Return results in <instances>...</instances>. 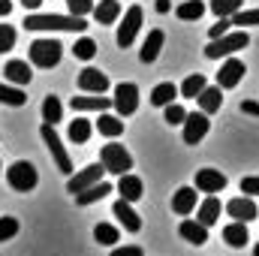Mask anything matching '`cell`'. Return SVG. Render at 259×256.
<instances>
[{"mask_svg": "<svg viewBox=\"0 0 259 256\" xmlns=\"http://www.w3.org/2000/svg\"><path fill=\"white\" fill-rule=\"evenodd\" d=\"M91 133H94V124L91 121H84V118H75V121H69V142H75V145H84L88 139H91Z\"/></svg>", "mask_w": 259, "mask_h": 256, "instance_id": "30", "label": "cell"}, {"mask_svg": "<svg viewBox=\"0 0 259 256\" xmlns=\"http://www.w3.org/2000/svg\"><path fill=\"white\" fill-rule=\"evenodd\" d=\"M112 100H115V112L121 118H127V115H133L139 109V88L133 81H121V84H115V97Z\"/></svg>", "mask_w": 259, "mask_h": 256, "instance_id": "7", "label": "cell"}, {"mask_svg": "<svg viewBox=\"0 0 259 256\" xmlns=\"http://www.w3.org/2000/svg\"><path fill=\"white\" fill-rule=\"evenodd\" d=\"M181 94V88H175L172 81H163V84H157L154 91H151V106H157V109H166L169 103H175V97Z\"/></svg>", "mask_w": 259, "mask_h": 256, "instance_id": "26", "label": "cell"}, {"mask_svg": "<svg viewBox=\"0 0 259 256\" xmlns=\"http://www.w3.org/2000/svg\"><path fill=\"white\" fill-rule=\"evenodd\" d=\"M72 55H75L78 61H94V55H97V42H94L91 36H81V39H75Z\"/></svg>", "mask_w": 259, "mask_h": 256, "instance_id": "36", "label": "cell"}, {"mask_svg": "<svg viewBox=\"0 0 259 256\" xmlns=\"http://www.w3.org/2000/svg\"><path fill=\"white\" fill-rule=\"evenodd\" d=\"M196 103H199V109H202L205 115L220 112V106H223V88H220V84H217V88H205V91L196 97Z\"/></svg>", "mask_w": 259, "mask_h": 256, "instance_id": "23", "label": "cell"}, {"mask_svg": "<svg viewBox=\"0 0 259 256\" xmlns=\"http://www.w3.org/2000/svg\"><path fill=\"white\" fill-rule=\"evenodd\" d=\"M226 187V175L220 169H199L196 172V190L199 193H220Z\"/></svg>", "mask_w": 259, "mask_h": 256, "instance_id": "14", "label": "cell"}, {"mask_svg": "<svg viewBox=\"0 0 259 256\" xmlns=\"http://www.w3.org/2000/svg\"><path fill=\"white\" fill-rule=\"evenodd\" d=\"M24 30H69V33H81V30H88V21L81 15H42V12H30L24 18Z\"/></svg>", "mask_w": 259, "mask_h": 256, "instance_id": "1", "label": "cell"}, {"mask_svg": "<svg viewBox=\"0 0 259 256\" xmlns=\"http://www.w3.org/2000/svg\"><path fill=\"white\" fill-rule=\"evenodd\" d=\"M12 49H15V27L0 24V55L3 52H12Z\"/></svg>", "mask_w": 259, "mask_h": 256, "instance_id": "41", "label": "cell"}, {"mask_svg": "<svg viewBox=\"0 0 259 256\" xmlns=\"http://www.w3.org/2000/svg\"><path fill=\"white\" fill-rule=\"evenodd\" d=\"M163 42H166V33H163V30H151L148 39H145V46H142V52H139V61H142V64H154V61L160 58Z\"/></svg>", "mask_w": 259, "mask_h": 256, "instance_id": "17", "label": "cell"}, {"mask_svg": "<svg viewBox=\"0 0 259 256\" xmlns=\"http://www.w3.org/2000/svg\"><path fill=\"white\" fill-rule=\"evenodd\" d=\"M0 172H3V163H0Z\"/></svg>", "mask_w": 259, "mask_h": 256, "instance_id": "50", "label": "cell"}, {"mask_svg": "<svg viewBox=\"0 0 259 256\" xmlns=\"http://www.w3.org/2000/svg\"><path fill=\"white\" fill-rule=\"evenodd\" d=\"M247 46H250V33H247V27H241V30H229V33H223V36H217V39H211V42L205 46V58H208V61L232 58L235 52H241V49H247Z\"/></svg>", "mask_w": 259, "mask_h": 256, "instance_id": "2", "label": "cell"}, {"mask_svg": "<svg viewBox=\"0 0 259 256\" xmlns=\"http://www.w3.org/2000/svg\"><path fill=\"white\" fill-rule=\"evenodd\" d=\"M112 214L121 220V226H124L127 232H139V229H142V217L133 211V202H127V199H118V202L112 205Z\"/></svg>", "mask_w": 259, "mask_h": 256, "instance_id": "16", "label": "cell"}, {"mask_svg": "<svg viewBox=\"0 0 259 256\" xmlns=\"http://www.w3.org/2000/svg\"><path fill=\"white\" fill-rule=\"evenodd\" d=\"M21 6L33 12V9H39V6H42V0H21Z\"/></svg>", "mask_w": 259, "mask_h": 256, "instance_id": "48", "label": "cell"}, {"mask_svg": "<svg viewBox=\"0 0 259 256\" xmlns=\"http://www.w3.org/2000/svg\"><path fill=\"white\" fill-rule=\"evenodd\" d=\"M61 118H64V106H61V100H58L55 94H49V97L42 100V121L58 124Z\"/></svg>", "mask_w": 259, "mask_h": 256, "instance_id": "34", "label": "cell"}, {"mask_svg": "<svg viewBox=\"0 0 259 256\" xmlns=\"http://www.w3.org/2000/svg\"><path fill=\"white\" fill-rule=\"evenodd\" d=\"M223 241H226L229 247H244V244L250 241V235H247V223L232 220V223L223 229Z\"/></svg>", "mask_w": 259, "mask_h": 256, "instance_id": "27", "label": "cell"}, {"mask_svg": "<svg viewBox=\"0 0 259 256\" xmlns=\"http://www.w3.org/2000/svg\"><path fill=\"white\" fill-rule=\"evenodd\" d=\"M139 27H142V9L139 6H130L127 12H124V24H118V36H115L121 49H130L136 42Z\"/></svg>", "mask_w": 259, "mask_h": 256, "instance_id": "9", "label": "cell"}, {"mask_svg": "<svg viewBox=\"0 0 259 256\" xmlns=\"http://www.w3.org/2000/svg\"><path fill=\"white\" fill-rule=\"evenodd\" d=\"M100 163H103L106 172H112V175H127L130 169H133V157H130V151L124 148V145H118V142L103 145V151H100Z\"/></svg>", "mask_w": 259, "mask_h": 256, "instance_id": "5", "label": "cell"}, {"mask_svg": "<svg viewBox=\"0 0 259 256\" xmlns=\"http://www.w3.org/2000/svg\"><path fill=\"white\" fill-rule=\"evenodd\" d=\"M205 88H208L205 75H202V72H193V75H187V78H184V84H181V97H187V100H196V97H199Z\"/></svg>", "mask_w": 259, "mask_h": 256, "instance_id": "33", "label": "cell"}, {"mask_svg": "<svg viewBox=\"0 0 259 256\" xmlns=\"http://www.w3.org/2000/svg\"><path fill=\"white\" fill-rule=\"evenodd\" d=\"M169 9H172V3H169V0H157V12H160V15H166Z\"/></svg>", "mask_w": 259, "mask_h": 256, "instance_id": "47", "label": "cell"}, {"mask_svg": "<svg viewBox=\"0 0 259 256\" xmlns=\"http://www.w3.org/2000/svg\"><path fill=\"white\" fill-rule=\"evenodd\" d=\"M229 27H232V18H220L214 27H211V39H217V36H223V33H229Z\"/></svg>", "mask_w": 259, "mask_h": 256, "instance_id": "44", "label": "cell"}, {"mask_svg": "<svg viewBox=\"0 0 259 256\" xmlns=\"http://www.w3.org/2000/svg\"><path fill=\"white\" fill-rule=\"evenodd\" d=\"M226 214H229L232 220L250 223V220L259 214V208H256V202H253V196H235V199L226 202Z\"/></svg>", "mask_w": 259, "mask_h": 256, "instance_id": "13", "label": "cell"}, {"mask_svg": "<svg viewBox=\"0 0 259 256\" xmlns=\"http://www.w3.org/2000/svg\"><path fill=\"white\" fill-rule=\"evenodd\" d=\"M253 256H259V244H256V247H253Z\"/></svg>", "mask_w": 259, "mask_h": 256, "instance_id": "49", "label": "cell"}, {"mask_svg": "<svg viewBox=\"0 0 259 256\" xmlns=\"http://www.w3.org/2000/svg\"><path fill=\"white\" fill-rule=\"evenodd\" d=\"M241 112H244V115H253V118H259V103H256V100H244V103H241Z\"/></svg>", "mask_w": 259, "mask_h": 256, "instance_id": "45", "label": "cell"}, {"mask_svg": "<svg viewBox=\"0 0 259 256\" xmlns=\"http://www.w3.org/2000/svg\"><path fill=\"white\" fill-rule=\"evenodd\" d=\"M78 91H84V94H106L109 91V75L103 69L84 66L78 72Z\"/></svg>", "mask_w": 259, "mask_h": 256, "instance_id": "11", "label": "cell"}, {"mask_svg": "<svg viewBox=\"0 0 259 256\" xmlns=\"http://www.w3.org/2000/svg\"><path fill=\"white\" fill-rule=\"evenodd\" d=\"M27 55H30V64L33 66H39V69H52V66L61 64V58H64V46H61L58 39H52V36H42V39H33V42H30Z\"/></svg>", "mask_w": 259, "mask_h": 256, "instance_id": "3", "label": "cell"}, {"mask_svg": "<svg viewBox=\"0 0 259 256\" xmlns=\"http://www.w3.org/2000/svg\"><path fill=\"white\" fill-rule=\"evenodd\" d=\"M0 103L3 106H12V109H21L24 103H27V94L15 84V88H9V84H0Z\"/></svg>", "mask_w": 259, "mask_h": 256, "instance_id": "31", "label": "cell"}, {"mask_svg": "<svg viewBox=\"0 0 259 256\" xmlns=\"http://www.w3.org/2000/svg\"><path fill=\"white\" fill-rule=\"evenodd\" d=\"M232 24H238V27H253V24H259V9H238L232 15Z\"/></svg>", "mask_w": 259, "mask_h": 256, "instance_id": "38", "label": "cell"}, {"mask_svg": "<svg viewBox=\"0 0 259 256\" xmlns=\"http://www.w3.org/2000/svg\"><path fill=\"white\" fill-rule=\"evenodd\" d=\"M91 15L97 18V24H115L118 15H121V3L118 0H100Z\"/></svg>", "mask_w": 259, "mask_h": 256, "instance_id": "25", "label": "cell"}, {"mask_svg": "<svg viewBox=\"0 0 259 256\" xmlns=\"http://www.w3.org/2000/svg\"><path fill=\"white\" fill-rule=\"evenodd\" d=\"M244 72H247L244 61H238V58H226L223 66H220V72H217V84H220L223 91H229V88H235V84L244 78Z\"/></svg>", "mask_w": 259, "mask_h": 256, "instance_id": "12", "label": "cell"}, {"mask_svg": "<svg viewBox=\"0 0 259 256\" xmlns=\"http://www.w3.org/2000/svg\"><path fill=\"white\" fill-rule=\"evenodd\" d=\"M109 256H145V250L139 244H127V247H115Z\"/></svg>", "mask_w": 259, "mask_h": 256, "instance_id": "43", "label": "cell"}, {"mask_svg": "<svg viewBox=\"0 0 259 256\" xmlns=\"http://www.w3.org/2000/svg\"><path fill=\"white\" fill-rule=\"evenodd\" d=\"M6 184H9L15 193H30L36 184H39V175H36L33 163L18 160V163H12V166L6 169Z\"/></svg>", "mask_w": 259, "mask_h": 256, "instance_id": "4", "label": "cell"}, {"mask_svg": "<svg viewBox=\"0 0 259 256\" xmlns=\"http://www.w3.org/2000/svg\"><path fill=\"white\" fill-rule=\"evenodd\" d=\"M220 211H223L220 199H217V196H208V199L199 205V211H196V220H199V223H205V226H214V223L220 220Z\"/></svg>", "mask_w": 259, "mask_h": 256, "instance_id": "24", "label": "cell"}, {"mask_svg": "<svg viewBox=\"0 0 259 256\" xmlns=\"http://www.w3.org/2000/svg\"><path fill=\"white\" fill-rule=\"evenodd\" d=\"M3 75L12 81V84H18V88H24V84H30V78H33V69L27 61H9V64L3 66Z\"/></svg>", "mask_w": 259, "mask_h": 256, "instance_id": "18", "label": "cell"}, {"mask_svg": "<svg viewBox=\"0 0 259 256\" xmlns=\"http://www.w3.org/2000/svg\"><path fill=\"white\" fill-rule=\"evenodd\" d=\"M118 193H121V199H127V202H139L142 199V178L139 175H121V181H118Z\"/></svg>", "mask_w": 259, "mask_h": 256, "instance_id": "28", "label": "cell"}, {"mask_svg": "<svg viewBox=\"0 0 259 256\" xmlns=\"http://www.w3.org/2000/svg\"><path fill=\"white\" fill-rule=\"evenodd\" d=\"M97 130H100V136H106V139H118V136L124 133V118H121V115L100 112V118H97Z\"/></svg>", "mask_w": 259, "mask_h": 256, "instance_id": "21", "label": "cell"}, {"mask_svg": "<svg viewBox=\"0 0 259 256\" xmlns=\"http://www.w3.org/2000/svg\"><path fill=\"white\" fill-rule=\"evenodd\" d=\"M69 106L75 112H109V109H115V100H109L103 94H94V97H72Z\"/></svg>", "mask_w": 259, "mask_h": 256, "instance_id": "15", "label": "cell"}, {"mask_svg": "<svg viewBox=\"0 0 259 256\" xmlns=\"http://www.w3.org/2000/svg\"><path fill=\"white\" fill-rule=\"evenodd\" d=\"M163 118H166V124H169V127H175V124H184L187 112H184V109H181L178 103H169V106H166V115H163Z\"/></svg>", "mask_w": 259, "mask_h": 256, "instance_id": "39", "label": "cell"}, {"mask_svg": "<svg viewBox=\"0 0 259 256\" xmlns=\"http://www.w3.org/2000/svg\"><path fill=\"white\" fill-rule=\"evenodd\" d=\"M103 172H106V166L103 163H91L88 169H81V172H75V175H69V181H66V193H81L88 190L91 184H97V181H103Z\"/></svg>", "mask_w": 259, "mask_h": 256, "instance_id": "8", "label": "cell"}, {"mask_svg": "<svg viewBox=\"0 0 259 256\" xmlns=\"http://www.w3.org/2000/svg\"><path fill=\"white\" fill-rule=\"evenodd\" d=\"M66 6H69V15H81V18H84V15L94 12L97 3H94V0H66Z\"/></svg>", "mask_w": 259, "mask_h": 256, "instance_id": "40", "label": "cell"}, {"mask_svg": "<svg viewBox=\"0 0 259 256\" xmlns=\"http://www.w3.org/2000/svg\"><path fill=\"white\" fill-rule=\"evenodd\" d=\"M18 229H21L18 217H0V244H3V241H9V238H15V235H18Z\"/></svg>", "mask_w": 259, "mask_h": 256, "instance_id": "37", "label": "cell"}, {"mask_svg": "<svg viewBox=\"0 0 259 256\" xmlns=\"http://www.w3.org/2000/svg\"><path fill=\"white\" fill-rule=\"evenodd\" d=\"M241 193H247V196H259V175L241 178Z\"/></svg>", "mask_w": 259, "mask_h": 256, "instance_id": "42", "label": "cell"}, {"mask_svg": "<svg viewBox=\"0 0 259 256\" xmlns=\"http://www.w3.org/2000/svg\"><path fill=\"white\" fill-rule=\"evenodd\" d=\"M175 15H178L181 21H199V18L205 15V3H202V0H184V3L175 9Z\"/></svg>", "mask_w": 259, "mask_h": 256, "instance_id": "32", "label": "cell"}, {"mask_svg": "<svg viewBox=\"0 0 259 256\" xmlns=\"http://www.w3.org/2000/svg\"><path fill=\"white\" fill-rule=\"evenodd\" d=\"M172 211L187 217L190 211H196V187H181L172 193Z\"/></svg>", "mask_w": 259, "mask_h": 256, "instance_id": "20", "label": "cell"}, {"mask_svg": "<svg viewBox=\"0 0 259 256\" xmlns=\"http://www.w3.org/2000/svg\"><path fill=\"white\" fill-rule=\"evenodd\" d=\"M178 232H181V238L190 241L193 247H202V244L208 241V226L199 223V220H184V223L178 226Z\"/></svg>", "mask_w": 259, "mask_h": 256, "instance_id": "19", "label": "cell"}, {"mask_svg": "<svg viewBox=\"0 0 259 256\" xmlns=\"http://www.w3.org/2000/svg\"><path fill=\"white\" fill-rule=\"evenodd\" d=\"M12 12V0H0V18H6Z\"/></svg>", "mask_w": 259, "mask_h": 256, "instance_id": "46", "label": "cell"}, {"mask_svg": "<svg viewBox=\"0 0 259 256\" xmlns=\"http://www.w3.org/2000/svg\"><path fill=\"white\" fill-rule=\"evenodd\" d=\"M211 130V121L205 112H193L184 118V145H199Z\"/></svg>", "mask_w": 259, "mask_h": 256, "instance_id": "10", "label": "cell"}, {"mask_svg": "<svg viewBox=\"0 0 259 256\" xmlns=\"http://www.w3.org/2000/svg\"><path fill=\"white\" fill-rule=\"evenodd\" d=\"M238 9H244V0H211V12L217 18H232Z\"/></svg>", "mask_w": 259, "mask_h": 256, "instance_id": "35", "label": "cell"}, {"mask_svg": "<svg viewBox=\"0 0 259 256\" xmlns=\"http://www.w3.org/2000/svg\"><path fill=\"white\" fill-rule=\"evenodd\" d=\"M112 193V184L109 181H97V184H91L88 190H81V193H75V205H94V202H100V199H106Z\"/></svg>", "mask_w": 259, "mask_h": 256, "instance_id": "22", "label": "cell"}, {"mask_svg": "<svg viewBox=\"0 0 259 256\" xmlns=\"http://www.w3.org/2000/svg\"><path fill=\"white\" fill-rule=\"evenodd\" d=\"M39 136H42V142H46V148H49V154L55 157V163H58V169L64 172V175H72V160H69V154H66L64 142H61V136H58V130L55 124H42L39 127Z\"/></svg>", "mask_w": 259, "mask_h": 256, "instance_id": "6", "label": "cell"}, {"mask_svg": "<svg viewBox=\"0 0 259 256\" xmlns=\"http://www.w3.org/2000/svg\"><path fill=\"white\" fill-rule=\"evenodd\" d=\"M118 238H121L118 226H112V223H97V226H94V241H97V244L112 247V244H118Z\"/></svg>", "mask_w": 259, "mask_h": 256, "instance_id": "29", "label": "cell"}]
</instances>
